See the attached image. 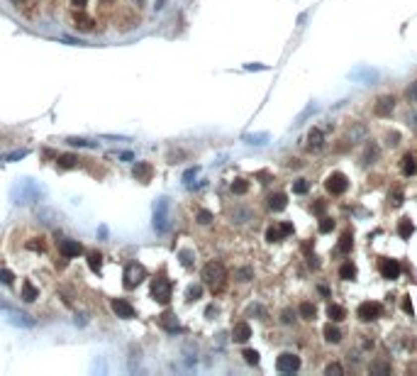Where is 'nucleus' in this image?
<instances>
[{
	"instance_id": "nucleus-1",
	"label": "nucleus",
	"mask_w": 417,
	"mask_h": 376,
	"mask_svg": "<svg viewBox=\"0 0 417 376\" xmlns=\"http://www.w3.org/2000/svg\"><path fill=\"white\" fill-rule=\"evenodd\" d=\"M200 279H203V286H208L212 293H222V289L227 286V269L222 261L212 259L203 266Z\"/></svg>"
},
{
	"instance_id": "nucleus-2",
	"label": "nucleus",
	"mask_w": 417,
	"mask_h": 376,
	"mask_svg": "<svg viewBox=\"0 0 417 376\" xmlns=\"http://www.w3.org/2000/svg\"><path fill=\"white\" fill-rule=\"evenodd\" d=\"M151 298L156 303H161V305H169L171 298H174V284H171V279L166 276L164 269L151 279Z\"/></svg>"
},
{
	"instance_id": "nucleus-3",
	"label": "nucleus",
	"mask_w": 417,
	"mask_h": 376,
	"mask_svg": "<svg viewBox=\"0 0 417 376\" xmlns=\"http://www.w3.org/2000/svg\"><path fill=\"white\" fill-rule=\"evenodd\" d=\"M144 279H147V269H144L142 264H137V261H129V264L124 266V271H122V286L127 291L137 289Z\"/></svg>"
},
{
	"instance_id": "nucleus-4",
	"label": "nucleus",
	"mask_w": 417,
	"mask_h": 376,
	"mask_svg": "<svg viewBox=\"0 0 417 376\" xmlns=\"http://www.w3.org/2000/svg\"><path fill=\"white\" fill-rule=\"evenodd\" d=\"M357 315L361 322H373V320H378L383 315V305L378 301H363L357 308Z\"/></svg>"
},
{
	"instance_id": "nucleus-5",
	"label": "nucleus",
	"mask_w": 417,
	"mask_h": 376,
	"mask_svg": "<svg viewBox=\"0 0 417 376\" xmlns=\"http://www.w3.org/2000/svg\"><path fill=\"white\" fill-rule=\"evenodd\" d=\"M347 188H349V178L342 171L329 174L327 181H325V191H327L329 196H342V193H347Z\"/></svg>"
},
{
	"instance_id": "nucleus-6",
	"label": "nucleus",
	"mask_w": 417,
	"mask_h": 376,
	"mask_svg": "<svg viewBox=\"0 0 417 376\" xmlns=\"http://www.w3.org/2000/svg\"><path fill=\"white\" fill-rule=\"evenodd\" d=\"M71 25L78 29V32H83V34H90V32H95V17H90L86 10H73L71 12Z\"/></svg>"
},
{
	"instance_id": "nucleus-7",
	"label": "nucleus",
	"mask_w": 417,
	"mask_h": 376,
	"mask_svg": "<svg viewBox=\"0 0 417 376\" xmlns=\"http://www.w3.org/2000/svg\"><path fill=\"white\" fill-rule=\"evenodd\" d=\"M276 369L283 372V374H296V372L300 369V357L298 354H293V352H283V354H278V359H276Z\"/></svg>"
},
{
	"instance_id": "nucleus-8",
	"label": "nucleus",
	"mask_w": 417,
	"mask_h": 376,
	"mask_svg": "<svg viewBox=\"0 0 417 376\" xmlns=\"http://www.w3.org/2000/svg\"><path fill=\"white\" fill-rule=\"evenodd\" d=\"M57 244H59V254L63 259H76L83 254V244L78 239H59Z\"/></svg>"
},
{
	"instance_id": "nucleus-9",
	"label": "nucleus",
	"mask_w": 417,
	"mask_h": 376,
	"mask_svg": "<svg viewBox=\"0 0 417 376\" xmlns=\"http://www.w3.org/2000/svg\"><path fill=\"white\" fill-rule=\"evenodd\" d=\"M110 308H113V313L118 315V318H124V320H132L134 318V305L127 301V298H113L110 301Z\"/></svg>"
},
{
	"instance_id": "nucleus-10",
	"label": "nucleus",
	"mask_w": 417,
	"mask_h": 376,
	"mask_svg": "<svg viewBox=\"0 0 417 376\" xmlns=\"http://www.w3.org/2000/svg\"><path fill=\"white\" fill-rule=\"evenodd\" d=\"M132 176H134L139 183H149L151 176H154V164H151V161H137L134 169H132Z\"/></svg>"
},
{
	"instance_id": "nucleus-11",
	"label": "nucleus",
	"mask_w": 417,
	"mask_h": 376,
	"mask_svg": "<svg viewBox=\"0 0 417 376\" xmlns=\"http://www.w3.org/2000/svg\"><path fill=\"white\" fill-rule=\"evenodd\" d=\"M232 340H235L237 345L249 342V340H251V325H249V322H244V320H239L237 325L232 327Z\"/></svg>"
},
{
	"instance_id": "nucleus-12",
	"label": "nucleus",
	"mask_w": 417,
	"mask_h": 376,
	"mask_svg": "<svg viewBox=\"0 0 417 376\" xmlns=\"http://www.w3.org/2000/svg\"><path fill=\"white\" fill-rule=\"evenodd\" d=\"M378 269H381V276L383 279H388V281H393V279H398L400 276V264L395 259H381V264H378Z\"/></svg>"
},
{
	"instance_id": "nucleus-13",
	"label": "nucleus",
	"mask_w": 417,
	"mask_h": 376,
	"mask_svg": "<svg viewBox=\"0 0 417 376\" xmlns=\"http://www.w3.org/2000/svg\"><path fill=\"white\" fill-rule=\"evenodd\" d=\"M286 205H288V196L283 191H276L266 198V208L271 213H281V210H286Z\"/></svg>"
},
{
	"instance_id": "nucleus-14",
	"label": "nucleus",
	"mask_w": 417,
	"mask_h": 376,
	"mask_svg": "<svg viewBox=\"0 0 417 376\" xmlns=\"http://www.w3.org/2000/svg\"><path fill=\"white\" fill-rule=\"evenodd\" d=\"M156 322H159V327H161V330H166V332H179V330H180L176 313H169V310H166V313H161Z\"/></svg>"
},
{
	"instance_id": "nucleus-15",
	"label": "nucleus",
	"mask_w": 417,
	"mask_h": 376,
	"mask_svg": "<svg viewBox=\"0 0 417 376\" xmlns=\"http://www.w3.org/2000/svg\"><path fill=\"white\" fill-rule=\"evenodd\" d=\"M393 110H395V98H393V95H383V98H378V100H376V108H373V113H376V115L388 117Z\"/></svg>"
},
{
	"instance_id": "nucleus-16",
	"label": "nucleus",
	"mask_w": 417,
	"mask_h": 376,
	"mask_svg": "<svg viewBox=\"0 0 417 376\" xmlns=\"http://www.w3.org/2000/svg\"><path fill=\"white\" fill-rule=\"evenodd\" d=\"M400 171H403V176L417 174V151H408V154L400 159Z\"/></svg>"
},
{
	"instance_id": "nucleus-17",
	"label": "nucleus",
	"mask_w": 417,
	"mask_h": 376,
	"mask_svg": "<svg viewBox=\"0 0 417 376\" xmlns=\"http://www.w3.org/2000/svg\"><path fill=\"white\" fill-rule=\"evenodd\" d=\"M166 210H169V203H166V198H161L156 205V213H154V227L159 232L166 230Z\"/></svg>"
},
{
	"instance_id": "nucleus-18",
	"label": "nucleus",
	"mask_w": 417,
	"mask_h": 376,
	"mask_svg": "<svg viewBox=\"0 0 417 376\" xmlns=\"http://www.w3.org/2000/svg\"><path fill=\"white\" fill-rule=\"evenodd\" d=\"M20 298H22L25 303H34V301L39 298V289L32 284L30 279H25V281H22V286H20Z\"/></svg>"
},
{
	"instance_id": "nucleus-19",
	"label": "nucleus",
	"mask_w": 417,
	"mask_h": 376,
	"mask_svg": "<svg viewBox=\"0 0 417 376\" xmlns=\"http://www.w3.org/2000/svg\"><path fill=\"white\" fill-rule=\"evenodd\" d=\"M81 161H83V159H78V154H59V156H57V166H59L61 171H66V169H76Z\"/></svg>"
},
{
	"instance_id": "nucleus-20",
	"label": "nucleus",
	"mask_w": 417,
	"mask_h": 376,
	"mask_svg": "<svg viewBox=\"0 0 417 376\" xmlns=\"http://www.w3.org/2000/svg\"><path fill=\"white\" fill-rule=\"evenodd\" d=\"M325 147V135H322V130H310V135H307V149L310 151H317V149H322Z\"/></svg>"
},
{
	"instance_id": "nucleus-21",
	"label": "nucleus",
	"mask_w": 417,
	"mask_h": 376,
	"mask_svg": "<svg viewBox=\"0 0 417 376\" xmlns=\"http://www.w3.org/2000/svg\"><path fill=\"white\" fill-rule=\"evenodd\" d=\"M322 335H325V340H327L329 345H339L342 342V330L337 327V322H329V325H325V330H322Z\"/></svg>"
},
{
	"instance_id": "nucleus-22",
	"label": "nucleus",
	"mask_w": 417,
	"mask_h": 376,
	"mask_svg": "<svg viewBox=\"0 0 417 376\" xmlns=\"http://www.w3.org/2000/svg\"><path fill=\"white\" fill-rule=\"evenodd\" d=\"M298 315L302 320H307V322H312V320L317 318V305L315 303H310V301H302L298 308Z\"/></svg>"
},
{
	"instance_id": "nucleus-23",
	"label": "nucleus",
	"mask_w": 417,
	"mask_h": 376,
	"mask_svg": "<svg viewBox=\"0 0 417 376\" xmlns=\"http://www.w3.org/2000/svg\"><path fill=\"white\" fill-rule=\"evenodd\" d=\"M339 279L342 281H354L357 279V264L354 261H342V266H339Z\"/></svg>"
},
{
	"instance_id": "nucleus-24",
	"label": "nucleus",
	"mask_w": 417,
	"mask_h": 376,
	"mask_svg": "<svg viewBox=\"0 0 417 376\" xmlns=\"http://www.w3.org/2000/svg\"><path fill=\"white\" fill-rule=\"evenodd\" d=\"M327 318L332 320V322H344V318H347V308L339 305V303H332V305H327Z\"/></svg>"
},
{
	"instance_id": "nucleus-25",
	"label": "nucleus",
	"mask_w": 417,
	"mask_h": 376,
	"mask_svg": "<svg viewBox=\"0 0 417 376\" xmlns=\"http://www.w3.org/2000/svg\"><path fill=\"white\" fill-rule=\"evenodd\" d=\"M413 232H415V225H413V220H410V218H403V220L398 223V234H400L403 239H410V237H413Z\"/></svg>"
},
{
	"instance_id": "nucleus-26",
	"label": "nucleus",
	"mask_w": 417,
	"mask_h": 376,
	"mask_svg": "<svg viewBox=\"0 0 417 376\" xmlns=\"http://www.w3.org/2000/svg\"><path fill=\"white\" fill-rule=\"evenodd\" d=\"M230 191H232V196H244L249 191V181L246 178H235L230 183Z\"/></svg>"
},
{
	"instance_id": "nucleus-27",
	"label": "nucleus",
	"mask_w": 417,
	"mask_h": 376,
	"mask_svg": "<svg viewBox=\"0 0 417 376\" xmlns=\"http://www.w3.org/2000/svg\"><path fill=\"white\" fill-rule=\"evenodd\" d=\"M235 279H237L239 284H249V281L254 279V271H251V266H239L237 271H235Z\"/></svg>"
},
{
	"instance_id": "nucleus-28",
	"label": "nucleus",
	"mask_w": 417,
	"mask_h": 376,
	"mask_svg": "<svg viewBox=\"0 0 417 376\" xmlns=\"http://www.w3.org/2000/svg\"><path fill=\"white\" fill-rule=\"evenodd\" d=\"M212 220H215V215H212L210 210H205V208H198V210H195V223H198V225H212Z\"/></svg>"
},
{
	"instance_id": "nucleus-29",
	"label": "nucleus",
	"mask_w": 417,
	"mask_h": 376,
	"mask_svg": "<svg viewBox=\"0 0 417 376\" xmlns=\"http://www.w3.org/2000/svg\"><path fill=\"white\" fill-rule=\"evenodd\" d=\"M88 266H90V271H93V274H98V271L103 269V254H100V252H90V254H88Z\"/></svg>"
},
{
	"instance_id": "nucleus-30",
	"label": "nucleus",
	"mask_w": 417,
	"mask_h": 376,
	"mask_svg": "<svg viewBox=\"0 0 417 376\" xmlns=\"http://www.w3.org/2000/svg\"><path fill=\"white\" fill-rule=\"evenodd\" d=\"M266 239L268 242H281V239H286V234L281 230V225H271L266 230Z\"/></svg>"
},
{
	"instance_id": "nucleus-31",
	"label": "nucleus",
	"mask_w": 417,
	"mask_h": 376,
	"mask_svg": "<svg viewBox=\"0 0 417 376\" xmlns=\"http://www.w3.org/2000/svg\"><path fill=\"white\" fill-rule=\"evenodd\" d=\"M352 247H354V242H352V232L347 230L344 234H342V239H339V252L349 254V252H352Z\"/></svg>"
},
{
	"instance_id": "nucleus-32",
	"label": "nucleus",
	"mask_w": 417,
	"mask_h": 376,
	"mask_svg": "<svg viewBox=\"0 0 417 376\" xmlns=\"http://www.w3.org/2000/svg\"><path fill=\"white\" fill-rule=\"evenodd\" d=\"M310 191V183L305 181V178H296L293 181V193H298V196H305Z\"/></svg>"
},
{
	"instance_id": "nucleus-33",
	"label": "nucleus",
	"mask_w": 417,
	"mask_h": 376,
	"mask_svg": "<svg viewBox=\"0 0 417 376\" xmlns=\"http://www.w3.org/2000/svg\"><path fill=\"white\" fill-rule=\"evenodd\" d=\"M241 357H244V362H246V364H251V367H256V364H259V352H256V349H244V352H241Z\"/></svg>"
},
{
	"instance_id": "nucleus-34",
	"label": "nucleus",
	"mask_w": 417,
	"mask_h": 376,
	"mask_svg": "<svg viewBox=\"0 0 417 376\" xmlns=\"http://www.w3.org/2000/svg\"><path fill=\"white\" fill-rule=\"evenodd\" d=\"M388 201H390V205H403V201H405L403 188H393V191H390V196H388Z\"/></svg>"
},
{
	"instance_id": "nucleus-35",
	"label": "nucleus",
	"mask_w": 417,
	"mask_h": 376,
	"mask_svg": "<svg viewBox=\"0 0 417 376\" xmlns=\"http://www.w3.org/2000/svg\"><path fill=\"white\" fill-rule=\"evenodd\" d=\"M334 227H337V223H334L332 218H322V220H320V225H317V230L322 232V234H327V232H332Z\"/></svg>"
},
{
	"instance_id": "nucleus-36",
	"label": "nucleus",
	"mask_w": 417,
	"mask_h": 376,
	"mask_svg": "<svg viewBox=\"0 0 417 376\" xmlns=\"http://www.w3.org/2000/svg\"><path fill=\"white\" fill-rule=\"evenodd\" d=\"M376 156H378V151H376V145L371 142V145L366 147V156H363V164L368 166V164H373L376 161Z\"/></svg>"
},
{
	"instance_id": "nucleus-37",
	"label": "nucleus",
	"mask_w": 417,
	"mask_h": 376,
	"mask_svg": "<svg viewBox=\"0 0 417 376\" xmlns=\"http://www.w3.org/2000/svg\"><path fill=\"white\" fill-rule=\"evenodd\" d=\"M0 284L12 286V284H15V274H12L10 269H0Z\"/></svg>"
},
{
	"instance_id": "nucleus-38",
	"label": "nucleus",
	"mask_w": 417,
	"mask_h": 376,
	"mask_svg": "<svg viewBox=\"0 0 417 376\" xmlns=\"http://www.w3.org/2000/svg\"><path fill=\"white\" fill-rule=\"evenodd\" d=\"M405 100L408 103H417V81H413L410 86L405 88Z\"/></svg>"
},
{
	"instance_id": "nucleus-39",
	"label": "nucleus",
	"mask_w": 417,
	"mask_h": 376,
	"mask_svg": "<svg viewBox=\"0 0 417 376\" xmlns=\"http://www.w3.org/2000/svg\"><path fill=\"white\" fill-rule=\"evenodd\" d=\"M371 374H390V367L386 362H373L371 364Z\"/></svg>"
},
{
	"instance_id": "nucleus-40",
	"label": "nucleus",
	"mask_w": 417,
	"mask_h": 376,
	"mask_svg": "<svg viewBox=\"0 0 417 376\" xmlns=\"http://www.w3.org/2000/svg\"><path fill=\"white\" fill-rule=\"evenodd\" d=\"M200 296H203V286H200V284H198V286L193 284V286L188 289V293H185V298H188V301H198Z\"/></svg>"
},
{
	"instance_id": "nucleus-41",
	"label": "nucleus",
	"mask_w": 417,
	"mask_h": 376,
	"mask_svg": "<svg viewBox=\"0 0 417 376\" xmlns=\"http://www.w3.org/2000/svg\"><path fill=\"white\" fill-rule=\"evenodd\" d=\"M281 322H283V325H293V322H296V313H293L291 308L281 310Z\"/></svg>"
},
{
	"instance_id": "nucleus-42",
	"label": "nucleus",
	"mask_w": 417,
	"mask_h": 376,
	"mask_svg": "<svg viewBox=\"0 0 417 376\" xmlns=\"http://www.w3.org/2000/svg\"><path fill=\"white\" fill-rule=\"evenodd\" d=\"M325 374H344V367H342V364H327V367H325Z\"/></svg>"
},
{
	"instance_id": "nucleus-43",
	"label": "nucleus",
	"mask_w": 417,
	"mask_h": 376,
	"mask_svg": "<svg viewBox=\"0 0 417 376\" xmlns=\"http://www.w3.org/2000/svg\"><path fill=\"white\" fill-rule=\"evenodd\" d=\"M71 10H86L88 7V0H68Z\"/></svg>"
},
{
	"instance_id": "nucleus-44",
	"label": "nucleus",
	"mask_w": 417,
	"mask_h": 376,
	"mask_svg": "<svg viewBox=\"0 0 417 376\" xmlns=\"http://www.w3.org/2000/svg\"><path fill=\"white\" fill-rule=\"evenodd\" d=\"M68 145H73V147H90V142L88 140H76V137H71V140H66Z\"/></svg>"
},
{
	"instance_id": "nucleus-45",
	"label": "nucleus",
	"mask_w": 417,
	"mask_h": 376,
	"mask_svg": "<svg viewBox=\"0 0 417 376\" xmlns=\"http://www.w3.org/2000/svg\"><path fill=\"white\" fill-rule=\"evenodd\" d=\"M400 305H403V310H405L408 315H413V303H410V298H403V303H400Z\"/></svg>"
},
{
	"instance_id": "nucleus-46",
	"label": "nucleus",
	"mask_w": 417,
	"mask_h": 376,
	"mask_svg": "<svg viewBox=\"0 0 417 376\" xmlns=\"http://www.w3.org/2000/svg\"><path fill=\"white\" fill-rule=\"evenodd\" d=\"M180 261H183V266H190L193 259H190V252H180Z\"/></svg>"
},
{
	"instance_id": "nucleus-47",
	"label": "nucleus",
	"mask_w": 417,
	"mask_h": 376,
	"mask_svg": "<svg viewBox=\"0 0 417 376\" xmlns=\"http://www.w3.org/2000/svg\"><path fill=\"white\" fill-rule=\"evenodd\" d=\"M388 140H390V145H398V135H395V132H390Z\"/></svg>"
},
{
	"instance_id": "nucleus-48",
	"label": "nucleus",
	"mask_w": 417,
	"mask_h": 376,
	"mask_svg": "<svg viewBox=\"0 0 417 376\" xmlns=\"http://www.w3.org/2000/svg\"><path fill=\"white\" fill-rule=\"evenodd\" d=\"M98 2H103V5H118V0H98Z\"/></svg>"
},
{
	"instance_id": "nucleus-49",
	"label": "nucleus",
	"mask_w": 417,
	"mask_h": 376,
	"mask_svg": "<svg viewBox=\"0 0 417 376\" xmlns=\"http://www.w3.org/2000/svg\"><path fill=\"white\" fill-rule=\"evenodd\" d=\"M12 2H15L17 7H20V5H27V0H12Z\"/></svg>"
}]
</instances>
